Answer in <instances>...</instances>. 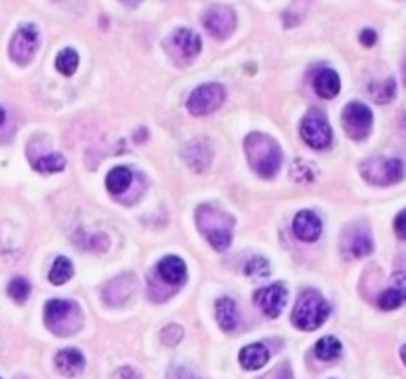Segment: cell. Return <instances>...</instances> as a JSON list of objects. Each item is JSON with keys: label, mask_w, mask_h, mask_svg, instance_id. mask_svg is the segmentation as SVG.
I'll list each match as a JSON object with an SVG mask.
<instances>
[{"label": "cell", "mask_w": 406, "mask_h": 379, "mask_svg": "<svg viewBox=\"0 0 406 379\" xmlns=\"http://www.w3.org/2000/svg\"><path fill=\"white\" fill-rule=\"evenodd\" d=\"M341 121H343V129L345 133L355 141H363L369 138L372 127V111L361 102H351L345 105L343 113H341Z\"/></svg>", "instance_id": "obj_8"}, {"label": "cell", "mask_w": 406, "mask_h": 379, "mask_svg": "<svg viewBox=\"0 0 406 379\" xmlns=\"http://www.w3.org/2000/svg\"><path fill=\"white\" fill-rule=\"evenodd\" d=\"M406 302V274L396 272L390 280V286L379 296V306L383 310H396Z\"/></svg>", "instance_id": "obj_14"}, {"label": "cell", "mask_w": 406, "mask_h": 379, "mask_svg": "<svg viewBox=\"0 0 406 379\" xmlns=\"http://www.w3.org/2000/svg\"><path fill=\"white\" fill-rule=\"evenodd\" d=\"M323 224L313 210H300L293 219V235L304 242H315L322 237Z\"/></svg>", "instance_id": "obj_12"}, {"label": "cell", "mask_w": 406, "mask_h": 379, "mask_svg": "<svg viewBox=\"0 0 406 379\" xmlns=\"http://www.w3.org/2000/svg\"><path fill=\"white\" fill-rule=\"evenodd\" d=\"M71 276H74V264H71V260L68 257H58L54 260L50 268V276H48L54 286L66 284L68 280H71Z\"/></svg>", "instance_id": "obj_24"}, {"label": "cell", "mask_w": 406, "mask_h": 379, "mask_svg": "<svg viewBox=\"0 0 406 379\" xmlns=\"http://www.w3.org/2000/svg\"><path fill=\"white\" fill-rule=\"evenodd\" d=\"M403 80H405V86H406V58H405V62H403Z\"/></svg>", "instance_id": "obj_37"}, {"label": "cell", "mask_w": 406, "mask_h": 379, "mask_svg": "<svg viewBox=\"0 0 406 379\" xmlns=\"http://www.w3.org/2000/svg\"><path fill=\"white\" fill-rule=\"evenodd\" d=\"M183 338H185V329L181 326H177V324L165 326L163 332H161V342L165 345H169V347H174V345L181 344Z\"/></svg>", "instance_id": "obj_30"}, {"label": "cell", "mask_w": 406, "mask_h": 379, "mask_svg": "<svg viewBox=\"0 0 406 379\" xmlns=\"http://www.w3.org/2000/svg\"><path fill=\"white\" fill-rule=\"evenodd\" d=\"M396 94V82L394 78H387L383 82H376L371 86V96L376 104H389Z\"/></svg>", "instance_id": "obj_26"}, {"label": "cell", "mask_w": 406, "mask_h": 379, "mask_svg": "<svg viewBox=\"0 0 406 379\" xmlns=\"http://www.w3.org/2000/svg\"><path fill=\"white\" fill-rule=\"evenodd\" d=\"M115 379H141L133 367H121L115 373Z\"/></svg>", "instance_id": "obj_34"}, {"label": "cell", "mask_w": 406, "mask_h": 379, "mask_svg": "<svg viewBox=\"0 0 406 379\" xmlns=\"http://www.w3.org/2000/svg\"><path fill=\"white\" fill-rule=\"evenodd\" d=\"M329 312H331L329 304L325 302L322 294L317 290H304L295 302L291 322H293V326L304 329V332H313V329L323 326V322L329 318Z\"/></svg>", "instance_id": "obj_3"}, {"label": "cell", "mask_w": 406, "mask_h": 379, "mask_svg": "<svg viewBox=\"0 0 406 379\" xmlns=\"http://www.w3.org/2000/svg\"><path fill=\"white\" fill-rule=\"evenodd\" d=\"M30 282L26 278H12L8 284V296L16 302V304H24L30 296Z\"/></svg>", "instance_id": "obj_29"}, {"label": "cell", "mask_w": 406, "mask_h": 379, "mask_svg": "<svg viewBox=\"0 0 406 379\" xmlns=\"http://www.w3.org/2000/svg\"><path fill=\"white\" fill-rule=\"evenodd\" d=\"M317 165H313L311 161L305 159H297L291 163V179L297 183H313L317 179Z\"/></svg>", "instance_id": "obj_25"}, {"label": "cell", "mask_w": 406, "mask_h": 379, "mask_svg": "<svg viewBox=\"0 0 406 379\" xmlns=\"http://www.w3.org/2000/svg\"><path fill=\"white\" fill-rule=\"evenodd\" d=\"M246 274L254 276V278H264L270 274V262L262 257H254L246 264Z\"/></svg>", "instance_id": "obj_31"}, {"label": "cell", "mask_w": 406, "mask_h": 379, "mask_svg": "<svg viewBox=\"0 0 406 379\" xmlns=\"http://www.w3.org/2000/svg\"><path fill=\"white\" fill-rule=\"evenodd\" d=\"M203 24L204 28L214 36V38L224 40V38H228V36L232 34L234 28H236V12L230 6H224V4L210 6L204 12Z\"/></svg>", "instance_id": "obj_10"}, {"label": "cell", "mask_w": 406, "mask_h": 379, "mask_svg": "<svg viewBox=\"0 0 406 379\" xmlns=\"http://www.w3.org/2000/svg\"><path fill=\"white\" fill-rule=\"evenodd\" d=\"M361 175L371 185L387 187L405 177V165L396 157H372L361 163Z\"/></svg>", "instance_id": "obj_5"}, {"label": "cell", "mask_w": 406, "mask_h": 379, "mask_svg": "<svg viewBox=\"0 0 406 379\" xmlns=\"http://www.w3.org/2000/svg\"><path fill=\"white\" fill-rule=\"evenodd\" d=\"M256 304L260 306V310L264 312L268 318H278L288 300V290L284 284H271L268 288H262L254 294Z\"/></svg>", "instance_id": "obj_11"}, {"label": "cell", "mask_w": 406, "mask_h": 379, "mask_svg": "<svg viewBox=\"0 0 406 379\" xmlns=\"http://www.w3.org/2000/svg\"><path fill=\"white\" fill-rule=\"evenodd\" d=\"M34 169L38 173H60L66 169V157L60 153H50V155L40 157L34 163Z\"/></svg>", "instance_id": "obj_28"}, {"label": "cell", "mask_w": 406, "mask_h": 379, "mask_svg": "<svg viewBox=\"0 0 406 379\" xmlns=\"http://www.w3.org/2000/svg\"><path fill=\"white\" fill-rule=\"evenodd\" d=\"M226 100V89L221 84H204L199 86L188 98L186 109L194 118H204L214 113Z\"/></svg>", "instance_id": "obj_6"}, {"label": "cell", "mask_w": 406, "mask_h": 379, "mask_svg": "<svg viewBox=\"0 0 406 379\" xmlns=\"http://www.w3.org/2000/svg\"><path fill=\"white\" fill-rule=\"evenodd\" d=\"M238 360H240L244 369L256 371V369H260V367H264V365L268 363V360H270V351H268V347L264 344H250L240 349Z\"/></svg>", "instance_id": "obj_18"}, {"label": "cell", "mask_w": 406, "mask_h": 379, "mask_svg": "<svg viewBox=\"0 0 406 379\" xmlns=\"http://www.w3.org/2000/svg\"><path fill=\"white\" fill-rule=\"evenodd\" d=\"M244 149L248 155V163L260 177L271 179L282 167V147L280 143L266 133L254 131L244 141Z\"/></svg>", "instance_id": "obj_2"}, {"label": "cell", "mask_w": 406, "mask_h": 379, "mask_svg": "<svg viewBox=\"0 0 406 379\" xmlns=\"http://www.w3.org/2000/svg\"><path fill=\"white\" fill-rule=\"evenodd\" d=\"M401 358H403V362H405V365H406V345H403V347H401Z\"/></svg>", "instance_id": "obj_35"}, {"label": "cell", "mask_w": 406, "mask_h": 379, "mask_svg": "<svg viewBox=\"0 0 406 379\" xmlns=\"http://www.w3.org/2000/svg\"><path fill=\"white\" fill-rule=\"evenodd\" d=\"M313 87L317 91V96L323 100H333L341 91V80L335 69H322L313 82Z\"/></svg>", "instance_id": "obj_19"}, {"label": "cell", "mask_w": 406, "mask_h": 379, "mask_svg": "<svg viewBox=\"0 0 406 379\" xmlns=\"http://www.w3.org/2000/svg\"><path fill=\"white\" fill-rule=\"evenodd\" d=\"M216 310V322L224 332H232L238 326V306L232 298H221L214 304Z\"/></svg>", "instance_id": "obj_21"}, {"label": "cell", "mask_w": 406, "mask_h": 379, "mask_svg": "<svg viewBox=\"0 0 406 379\" xmlns=\"http://www.w3.org/2000/svg\"><path fill=\"white\" fill-rule=\"evenodd\" d=\"M4 120H6V111H4V109L0 107V125L4 123Z\"/></svg>", "instance_id": "obj_36"}, {"label": "cell", "mask_w": 406, "mask_h": 379, "mask_svg": "<svg viewBox=\"0 0 406 379\" xmlns=\"http://www.w3.org/2000/svg\"><path fill=\"white\" fill-rule=\"evenodd\" d=\"M54 363H56V369L60 371V376L71 379L84 371L85 358L80 349H76V347H66V349H62V351L56 354Z\"/></svg>", "instance_id": "obj_13"}, {"label": "cell", "mask_w": 406, "mask_h": 379, "mask_svg": "<svg viewBox=\"0 0 406 379\" xmlns=\"http://www.w3.org/2000/svg\"><path fill=\"white\" fill-rule=\"evenodd\" d=\"M394 232L401 241H406V210L398 213L394 219Z\"/></svg>", "instance_id": "obj_32"}, {"label": "cell", "mask_w": 406, "mask_h": 379, "mask_svg": "<svg viewBox=\"0 0 406 379\" xmlns=\"http://www.w3.org/2000/svg\"><path fill=\"white\" fill-rule=\"evenodd\" d=\"M44 322L56 336H71L82 327V314L76 302L54 298L44 308Z\"/></svg>", "instance_id": "obj_4"}, {"label": "cell", "mask_w": 406, "mask_h": 379, "mask_svg": "<svg viewBox=\"0 0 406 379\" xmlns=\"http://www.w3.org/2000/svg\"><path fill=\"white\" fill-rule=\"evenodd\" d=\"M196 226L218 252H226L232 244L234 217L214 205H201L196 208Z\"/></svg>", "instance_id": "obj_1"}, {"label": "cell", "mask_w": 406, "mask_h": 379, "mask_svg": "<svg viewBox=\"0 0 406 379\" xmlns=\"http://www.w3.org/2000/svg\"><path fill=\"white\" fill-rule=\"evenodd\" d=\"M185 161L188 163V167L194 169L196 173L206 171L210 161H212L210 145L203 139H194L192 143H188L185 147Z\"/></svg>", "instance_id": "obj_17"}, {"label": "cell", "mask_w": 406, "mask_h": 379, "mask_svg": "<svg viewBox=\"0 0 406 379\" xmlns=\"http://www.w3.org/2000/svg\"><path fill=\"white\" fill-rule=\"evenodd\" d=\"M0 379H2V378H0Z\"/></svg>", "instance_id": "obj_38"}, {"label": "cell", "mask_w": 406, "mask_h": 379, "mask_svg": "<svg viewBox=\"0 0 406 379\" xmlns=\"http://www.w3.org/2000/svg\"><path fill=\"white\" fill-rule=\"evenodd\" d=\"M40 34L34 24H22L10 40V58L16 64H28L38 50Z\"/></svg>", "instance_id": "obj_9"}, {"label": "cell", "mask_w": 406, "mask_h": 379, "mask_svg": "<svg viewBox=\"0 0 406 379\" xmlns=\"http://www.w3.org/2000/svg\"><path fill=\"white\" fill-rule=\"evenodd\" d=\"M78 64H80V56L74 48H66L62 52L58 54L56 58V68L58 72H62L64 76H74L76 69H78Z\"/></svg>", "instance_id": "obj_27"}, {"label": "cell", "mask_w": 406, "mask_h": 379, "mask_svg": "<svg viewBox=\"0 0 406 379\" xmlns=\"http://www.w3.org/2000/svg\"><path fill=\"white\" fill-rule=\"evenodd\" d=\"M172 42L177 46V50L183 54L185 58H194L196 54H201L203 50V40L201 36L188 28H181L177 30V34L172 36Z\"/></svg>", "instance_id": "obj_20"}, {"label": "cell", "mask_w": 406, "mask_h": 379, "mask_svg": "<svg viewBox=\"0 0 406 379\" xmlns=\"http://www.w3.org/2000/svg\"><path fill=\"white\" fill-rule=\"evenodd\" d=\"M133 183V173L129 167H113L105 177V187L113 195H121L131 187Z\"/></svg>", "instance_id": "obj_22"}, {"label": "cell", "mask_w": 406, "mask_h": 379, "mask_svg": "<svg viewBox=\"0 0 406 379\" xmlns=\"http://www.w3.org/2000/svg\"><path fill=\"white\" fill-rule=\"evenodd\" d=\"M343 250L351 257V259H363L369 257L372 252V239L367 230L361 228H351L347 232V237L343 239Z\"/></svg>", "instance_id": "obj_15"}, {"label": "cell", "mask_w": 406, "mask_h": 379, "mask_svg": "<svg viewBox=\"0 0 406 379\" xmlns=\"http://www.w3.org/2000/svg\"><path fill=\"white\" fill-rule=\"evenodd\" d=\"M374 42H376V32L372 28H365L361 32V44L367 46V48H371V46H374Z\"/></svg>", "instance_id": "obj_33"}, {"label": "cell", "mask_w": 406, "mask_h": 379, "mask_svg": "<svg viewBox=\"0 0 406 379\" xmlns=\"http://www.w3.org/2000/svg\"><path fill=\"white\" fill-rule=\"evenodd\" d=\"M302 139L313 149H327L333 141V131L327 121V116L319 109H311L300 125Z\"/></svg>", "instance_id": "obj_7"}, {"label": "cell", "mask_w": 406, "mask_h": 379, "mask_svg": "<svg viewBox=\"0 0 406 379\" xmlns=\"http://www.w3.org/2000/svg\"><path fill=\"white\" fill-rule=\"evenodd\" d=\"M157 272L163 278V282H167L170 286H181L186 280V264L185 260L169 255L165 259L159 260L157 264Z\"/></svg>", "instance_id": "obj_16"}, {"label": "cell", "mask_w": 406, "mask_h": 379, "mask_svg": "<svg viewBox=\"0 0 406 379\" xmlns=\"http://www.w3.org/2000/svg\"><path fill=\"white\" fill-rule=\"evenodd\" d=\"M343 351V345L335 336H323L322 340L315 344V356L323 360V362H333L337 360Z\"/></svg>", "instance_id": "obj_23"}]
</instances>
